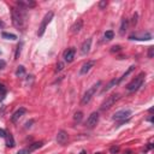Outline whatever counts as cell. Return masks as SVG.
<instances>
[{
    "mask_svg": "<svg viewBox=\"0 0 154 154\" xmlns=\"http://www.w3.org/2000/svg\"><path fill=\"white\" fill-rule=\"evenodd\" d=\"M11 13H12V23H13V25L18 30H23L24 27H25V22H27L25 12L22 9L12 7L11 9Z\"/></svg>",
    "mask_w": 154,
    "mask_h": 154,
    "instance_id": "1",
    "label": "cell"
},
{
    "mask_svg": "<svg viewBox=\"0 0 154 154\" xmlns=\"http://www.w3.org/2000/svg\"><path fill=\"white\" fill-rule=\"evenodd\" d=\"M100 86H101V82L99 81V82H96L95 84H93V86L84 93V95L82 96V100H81V105H82V106H84V105H87V104L90 102V100L93 99V96L95 95L96 90H98V88H99Z\"/></svg>",
    "mask_w": 154,
    "mask_h": 154,
    "instance_id": "2",
    "label": "cell"
},
{
    "mask_svg": "<svg viewBox=\"0 0 154 154\" xmlns=\"http://www.w3.org/2000/svg\"><path fill=\"white\" fill-rule=\"evenodd\" d=\"M145 77H146V75H145L143 72H141L139 76L135 77V78H134V80H132V81L126 86V89H128L129 92H135V90H137V89L142 86Z\"/></svg>",
    "mask_w": 154,
    "mask_h": 154,
    "instance_id": "3",
    "label": "cell"
},
{
    "mask_svg": "<svg viewBox=\"0 0 154 154\" xmlns=\"http://www.w3.org/2000/svg\"><path fill=\"white\" fill-rule=\"evenodd\" d=\"M121 99V94H112V95H110L108 98L101 104V106H100V110L101 111H106V110H108V108H111L116 102H117L118 100Z\"/></svg>",
    "mask_w": 154,
    "mask_h": 154,
    "instance_id": "4",
    "label": "cell"
},
{
    "mask_svg": "<svg viewBox=\"0 0 154 154\" xmlns=\"http://www.w3.org/2000/svg\"><path fill=\"white\" fill-rule=\"evenodd\" d=\"M53 16H54V13H53L52 11H51V12H48V13H46V16L44 17L42 22H41V25H40V28H38V31H37V35H38V36H42V35L45 34V31H46V28H47V25L49 24V22L52 21Z\"/></svg>",
    "mask_w": 154,
    "mask_h": 154,
    "instance_id": "5",
    "label": "cell"
},
{
    "mask_svg": "<svg viewBox=\"0 0 154 154\" xmlns=\"http://www.w3.org/2000/svg\"><path fill=\"white\" fill-rule=\"evenodd\" d=\"M98 123H99V113L98 112H93L88 117L87 122H86V126L88 129H93V128L96 126V124H98Z\"/></svg>",
    "mask_w": 154,
    "mask_h": 154,
    "instance_id": "6",
    "label": "cell"
},
{
    "mask_svg": "<svg viewBox=\"0 0 154 154\" xmlns=\"http://www.w3.org/2000/svg\"><path fill=\"white\" fill-rule=\"evenodd\" d=\"M130 116H131L130 110H121L113 114V119L114 121H126L130 118Z\"/></svg>",
    "mask_w": 154,
    "mask_h": 154,
    "instance_id": "7",
    "label": "cell"
},
{
    "mask_svg": "<svg viewBox=\"0 0 154 154\" xmlns=\"http://www.w3.org/2000/svg\"><path fill=\"white\" fill-rule=\"evenodd\" d=\"M42 145H44V142H35V143H33V145H30L29 147H25V148H23V149H21L17 154H31L33 152H35L36 149H38V148H41L42 147Z\"/></svg>",
    "mask_w": 154,
    "mask_h": 154,
    "instance_id": "8",
    "label": "cell"
},
{
    "mask_svg": "<svg viewBox=\"0 0 154 154\" xmlns=\"http://www.w3.org/2000/svg\"><path fill=\"white\" fill-rule=\"evenodd\" d=\"M152 35L149 33H141V34H132L130 35V40H140V41H146L150 40Z\"/></svg>",
    "mask_w": 154,
    "mask_h": 154,
    "instance_id": "9",
    "label": "cell"
},
{
    "mask_svg": "<svg viewBox=\"0 0 154 154\" xmlns=\"http://www.w3.org/2000/svg\"><path fill=\"white\" fill-rule=\"evenodd\" d=\"M75 54H76V49L75 48H68L64 54H63V58L65 59L66 63H72L73 59H75Z\"/></svg>",
    "mask_w": 154,
    "mask_h": 154,
    "instance_id": "10",
    "label": "cell"
},
{
    "mask_svg": "<svg viewBox=\"0 0 154 154\" xmlns=\"http://www.w3.org/2000/svg\"><path fill=\"white\" fill-rule=\"evenodd\" d=\"M69 140V135L66 131L64 130H60V131H58L57 134V142L59 143V145H65Z\"/></svg>",
    "mask_w": 154,
    "mask_h": 154,
    "instance_id": "11",
    "label": "cell"
},
{
    "mask_svg": "<svg viewBox=\"0 0 154 154\" xmlns=\"http://www.w3.org/2000/svg\"><path fill=\"white\" fill-rule=\"evenodd\" d=\"M95 65V62L94 60H88L87 63H84L83 65H82V68L80 69V76H83V75H87L90 70H92V68Z\"/></svg>",
    "mask_w": 154,
    "mask_h": 154,
    "instance_id": "12",
    "label": "cell"
},
{
    "mask_svg": "<svg viewBox=\"0 0 154 154\" xmlns=\"http://www.w3.org/2000/svg\"><path fill=\"white\" fill-rule=\"evenodd\" d=\"M25 112H27V110L24 108V107H21L19 110H17L13 114H12V117H11V122L12 123H16V122H18L19 119H21L23 116L25 114Z\"/></svg>",
    "mask_w": 154,
    "mask_h": 154,
    "instance_id": "13",
    "label": "cell"
},
{
    "mask_svg": "<svg viewBox=\"0 0 154 154\" xmlns=\"http://www.w3.org/2000/svg\"><path fill=\"white\" fill-rule=\"evenodd\" d=\"M90 47H92V38H87V40L82 44V47H81V54L82 55H87L90 51Z\"/></svg>",
    "mask_w": 154,
    "mask_h": 154,
    "instance_id": "14",
    "label": "cell"
},
{
    "mask_svg": "<svg viewBox=\"0 0 154 154\" xmlns=\"http://www.w3.org/2000/svg\"><path fill=\"white\" fill-rule=\"evenodd\" d=\"M17 4L21 7H24V9H31V7L36 6V3L33 1V0H18Z\"/></svg>",
    "mask_w": 154,
    "mask_h": 154,
    "instance_id": "15",
    "label": "cell"
},
{
    "mask_svg": "<svg viewBox=\"0 0 154 154\" xmlns=\"http://www.w3.org/2000/svg\"><path fill=\"white\" fill-rule=\"evenodd\" d=\"M82 27H83V21L82 19H77V21L72 24V27H71V31L73 33V34H76V33H78L81 29H82Z\"/></svg>",
    "mask_w": 154,
    "mask_h": 154,
    "instance_id": "16",
    "label": "cell"
},
{
    "mask_svg": "<svg viewBox=\"0 0 154 154\" xmlns=\"http://www.w3.org/2000/svg\"><path fill=\"white\" fill-rule=\"evenodd\" d=\"M5 139H6V146H7L9 148H13L16 143H15V139H13V136H12V134H6Z\"/></svg>",
    "mask_w": 154,
    "mask_h": 154,
    "instance_id": "17",
    "label": "cell"
},
{
    "mask_svg": "<svg viewBox=\"0 0 154 154\" xmlns=\"http://www.w3.org/2000/svg\"><path fill=\"white\" fill-rule=\"evenodd\" d=\"M117 84H118V78H114V80H112V81H111V82H110V83H108V84H107V86H106V87L102 89V93H106V92H108L110 89H112L113 87H116Z\"/></svg>",
    "mask_w": 154,
    "mask_h": 154,
    "instance_id": "18",
    "label": "cell"
},
{
    "mask_svg": "<svg viewBox=\"0 0 154 154\" xmlns=\"http://www.w3.org/2000/svg\"><path fill=\"white\" fill-rule=\"evenodd\" d=\"M134 70H135V66H134V65H131V66H130V68H129V69H128V70H126V71L123 73V76L121 77V78H118V84H119L122 81H124V80L126 78V77H128V76H129V75H130V73H131Z\"/></svg>",
    "mask_w": 154,
    "mask_h": 154,
    "instance_id": "19",
    "label": "cell"
},
{
    "mask_svg": "<svg viewBox=\"0 0 154 154\" xmlns=\"http://www.w3.org/2000/svg\"><path fill=\"white\" fill-rule=\"evenodd\" d=\"M128 24H129V22H128V19H123L122 21V23H121V28H119V33H121V35H124L125 34V31H126V29H128Z\"/></svg>",
    "mask_w": 154,
    "mask_h": 154,
    "instance_id": "20",
    "label": "cell"
},
{
    "mask_svg": "<svg viewBox=\"0 0 154 154\" xmlns=\"http://www.w3.org/2000/svg\"><path fill=\"white\" fill-rule=\"evenodd\" d=\"M3 37L6 40H17V36L15 34H10V33H3Z\"/></svg>",
    "mask_w": 154,
    "mask_h": 154,
    "instance_id": "21",
    "label": "cell"
},
{
    "mask_svg": "<svg viewBox=\"0 0 154 154\" xmlns=\"http://www.w3.org/2000/svg\"><path fill=\"white\" fill-rule=\"evenodd\" d=\"M82 117H83L82 112H76V113H75V116H73V119H75V122L80 123V122L82 121Z\"/></svg>",
    "mask_w": 154,
    "mask_h": 154,
    "instance_id": "22",
    "label": "cell"
},
{
    "mask_svg": "<svg viewBox=\"0 0 154 154\" xmlns=\"http://www.w3.org/2000/svg\"><path fill=\"white\" fill-rule=\"evenodd\" d=\"M22 47H23V44H22V42L18 44L17 49H16V53H15V59H18V57H19V54H21V51H22Z\"/></svg>",
    "mask_w": 154,
    "mask_h": 154,
    "instance_id": "23",
    "label": "cell"
},
{
    "mask_svg": "<svg viewBox=\"0 0 154 154\" xmlns=\"http://www.w3.org/2000/svg\"><path fill=\"white\" fill-rule=\"evenodd\" d=\"M25 73V69H24V66H18V69H17V71H16V76H23Z\"/></svg>",
    "mask_w": 154,
    "mask_h": 154,
    "instance_id": "24",
    "label": "cell"
},
{
    "mask_svg": "<svg viewBox=\"0 0 154 154\" xmlns=\"http://www.w3.org/2000/svg\"><path fill=\"white\" fill-rule=\"evenodd\" d=\"M105 37L107 38V40H112V38L114 37V33H113L112 30H107V31L105 33Z\"/></svg>",
    "mask_w": 154,
    "mask_h": 154,
    "instance_id": "25",
    "label": "cell"
},
{
    "mask_svg": "<svg viewBox=\"0 0 154 154\" xmlns=\"http://www.w3.org/2000/svg\"><path fill=\"white\" fill-rule=\"evenodd\" d=\"M137 18H139V15H137V13H135V15L132 16V21H131V24H132L134 27L137 24Z\"/></svg>",
    "mask_w": 154,
    "mask_h": 154,
    "instance_id": "26",
    "label": "cell"
},
{
    "mask_svg": "<svg viewBox=\"0 0 154 154\" xmlns=\"http://www.w3.org/2000/svg\"><path fill=\"white\" fill-rule=\"evenodd\" d=\"M106 6H107V1H106V0H102V1H100V3H99V7H100V10L105 9Z\"/></svg>",
    "mask_w": 154,
    "mask_h": 154,
    "instance_id": "27",
    "label": "cell"
},
{
    "mask_svg": "<svg viewBox=\"0 0 154 154\" xmlns=\"http://www.w3.org/2000/svg\"><path fill=\"white\" fill-rule=\"evenodd\" d=\"M6 94V89H5V87L3 86V84H0V96H4Z\"/></svg>",
    "mask_w": 154,
    "mask_h": 154,
    "instance_id": "28",
    "label": "cell"
},
{
    "mask_svg": "<svg viewBox=\"0 0 154 154\" xmlns=\"http://www.w3.org/2000/svg\"><path fill=\"white\" fill-rule=\"evenodd\" d=\"M64 69V63H59V64H58L57 65V69H55V71L58 72V71H62Z\"/></svg>",
    "mask_w": 154,
    "mask_h": 154,
    "instance_id": "29",
    "label": "cell"
},
{
    "mask_svg": "<svg viewBox=\"0 0 154 154\" xmlns=\"http://www.w3.org/2000/svg\"><path fill=\"white\" fill-rule=\"evenodd\" d=\"M153 54H154V47H149L148 48V57L153 58Z\"/></svg>",
    "mask_w": 154,
    "mask_h": 154,
    "instance_id": "30",
    "label": "cell"
},
{
    "mask_svg": "<svg viewBox=\"0 0 154 154\" xmlns=\"http://www.w3.org/2000/svg\"><path fill=\"white\" fill-rule=\"evenodd\" d=\"M119 51H121V46H113L112 49H111L112 53H114V52H119Z\"/></svg>",
    "mask_w": 154,
    "mask_h": 154,
    "instance_id": "31",
    "label": "cell"
},
{
    "mask_svg": "<svg viewBox=\"0 0 154 154\" xmlns=\"http://www.w3.org/2000/svg\"><path fill=\"white\" fill-rule=\"evenodd\" d=\"M6 136V131L4 129H0V137H5Z\"/></svg>",
    "mask_w": 154,
    "mask_h": 154,
    "instance_id": "32",
    "label": "cell"
},
{
    "mask_svg": "<svg viewBox=\"0 0 154 154\" xmlns=\"http://www.w3.org/2000/svg\"><path fill=\"white\" fill-rule=\"evenodd\" d=\"M119 150V147H112L111 148V153H117Z\"/></svg>",
    "mask_w": 154,
    "mask_h": 154,
    "instance_id": "33",
    "label": "cell"
},
{
    "mask_svg": "<svg viewBox=\"0 0 154 154\" xmlns=\"http://www.w3.org/2000/svg\"><path fill=\"white\" fill-rule=\"evenodd\" d=\"M5 65H6V63H5L4 60H0V69H3V68H5Z\"/></svg>",
    "mask_w": 154,
    "mask_h": 154,
    "instance_id": "34",
    "label": "cell"
},
{
    "mask_svg": "<svg viewBox=\"0 0 154 154\" xmlns=\"http://www.w3.org/2000/svg\"><path fill=\"white\" fill-rule=\"evenodd\" d=\"M80 154H87V153H86V152H84V150H82V152H81V153H80Z\"/></svg>",
    "mask_w": 154,
    "mask_h": 154,
    "instance_id": "35",
    "label": "cell"
},
{
    "mask_svg": "<svg viewBox=\"0 0 154 154\" xmlns=\"http://www.w3.org/2000/svg\"><path fill=\"white\" fill-rule=\"evenodd\" d=\"M1 25H3V23H1V22H0V27H1Z\"/></svg>",
    "mask_w": 154,
    "mask_h": 154,
    "instance_id": "36",
    "label": "cell"
},
{
    "mask_svg": "<svg viewBox=\"0 0 154 154\" xmlns=\"http://www.w3.org/2000/svg\"><path fill=\"white\" fill-rule=\"evenodd\" d=\"M96 154H101V153H96Z\"/></svg>",
    "mask_w": 154,
    "mask_h": 154,
    "instance_id": "37",
    "label": "cell"
}]
</instances>
